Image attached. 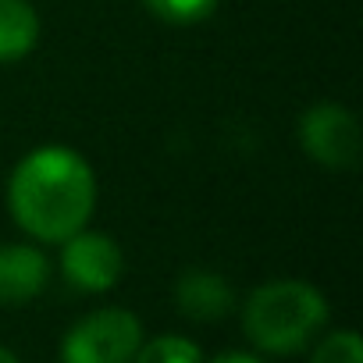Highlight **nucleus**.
I'll return each mask as SVG.
<instances>
[{
  "label": "nucleus",
  "mask_w": 363,
  "mask_h": 363,
  "mask_svg": "<svg viewBox=\"0 0 363 363\" xmlns=\"http://www.w3.org/2000/svg\"><path fill=\"white\" fill-rule=\"evenodd\" d=\"M50 264L43 250L26 246V242H8L0 246V306H22L36 299L47 285Z\"/></svg>",
  "instance_id": "nucleus-7"
},
{
  "label": "nucleus",
  "mask_w": 363,
  "mask_h": 363,
  "mask_svg": "<svg viewBox=\"0 0 363 363\" xmlns=\"http://www.w3.org/2000/svg\"><path fill=\"white\" fill-rule=\"evenodd\" d=\"M328 324V299L296 278L267 281L250 292L242 306V331L250 342L274 356H292L306 349Z\"/></svg>",
  "instance_id": "nucleus-2"
},
{
  "label": "nucleus",
  "mask_w": 363,
  "mask_h": 363,
  "mask_svg": "<svg viewBox=\"0 0 363 363\" xmlns=\"http://www.w3.org/2000/svg\"><path fill=\"white\" fill-rule=\"evenodd\" d=\"M146 11L164 22V26H174V29H186V26H200L207 22L221 0H143Z\"/></svg>",
  "instance_id": "nucleus-9"
},
{
  "label": "nucleus",
  "mask_w": 363,
  "mask_h": 363,
  "mask_svg": "<svg viewBox=\"0 0 363 363\" xmlns=\"http://www.w3.org/2000/svg\"><path fill=\"white\" fill-rule=\"evenodd\" d=\"M303 150L328 171H352L359 164V121L349 107L320 100L299 118Z\"/></svg>",
  "instance_id": "nucleus-4"
},
{
  "label": "nucleus",
  "mask_w": 363,
  "mask_h": 363,
  "mask_svg": "<svg viewBox=\"0 0 363 363\" xmlns=\"http://www.w3.org/2000/svg\"><path fill=\"white\" fill-rule=\"evenodd\" d=\"M310 363H363V342L356 331H331L317 342Z\"/></svg>",
  "instance_id": "nucleus-11"
},
{
  "label": "nucleus",
  "mask_w": 363,
  "mask_h": 363,
  "mask_svg": "<svg viewBox=\"0 0 363 363\" xmlns=\"http://www.w3.org/2000/svg\"><path fill=\"white\" fill-rule=\"evenodd\" d=\"M8 207L22 232L40 242H65L82 232L96 207V178L82 153L40 146L18 160L8 182Z\"/></svg>",
  "instance_id": "nucleus-1"
},
{
  "label": "nucleus",
  "mask_w": 363,
  "mask_h": 363,
  "mask_svg": "<svg viewBox=\"0 0 363 363\" xmlns=\"http://www.w3.org/2000/svg\"><path fill=\"white\" fill-rule=\"evenodd\" d=\"M125 271L121 246L104 232H75L61 242V274L79 292H107Z\"/></svg>",
  "instance_id": "nucleus-5"
},
{
  "label": "nucleus",
  "mask_w": 363,
  "mask_h": 363,
  "mask_svg": "<svg viewBox=\"0 0 363 363\" xmlns=\"http://www.w3.org/2000/svg\"><path fill=\"white\" fill-rule=\"evenodd\" d=\"M0 363H22V359H18V356L8 349V345H0Z\"/></svg>",
  "instance_id": "nucleus-13"
},
{
  "label": "nucleus",
  "mask_w": 363,
  "mask_h": 363,
  "mask_svg": "<svg viewBox=\"0 0 363 363\" xmlns=\"http://www.w3.org/2000/svg\"><path fill=\"white\" fill-rule=\"evenodd\" d=\"M40 43V15L29 0H0V65L22 61Z\"/></svg>",
  "instance_id": "nucleus-8"
},
{
  "label": "nucleus",
  "mask_w": 363,
  "mask_h": 363,
  "mask_svg": "<svg viewBox=\"0 0 363 363\" xmlns=\"http://www.w3.org/2000/svg\"><path fill=\"white\" fill-rule=\"evenodd\" d=\"M174 306L182 317L200 320V324H214L221 317H228L235 310V289L228 285V278L214 274V271H186L174 285Z\"/></svg>",
  "instance_id": "nucleus-6"
},
{
  "label": "nucleus",
  "mask_w": 363,
  "mask_h": 363,
  "mask_svg": "<svg viewBox=\"0 0 363 363\" xmlns=\"http://www.w3.org/2000/svg\"><path fill=\"white\" fill-rule=\"evenodd\" d=\"M143 345V324L121 306L93 310L68 328L61 342V363H132Z\"/></svg>",
  "instance_id": "nucleus-3"
},
{
  "label": "nucleus",
  "mask_w": 363,
  "mask_h": 363,
  "mask_svg": "<svg viewBox=\"0 0 363 363\" xmlns=\"http://www.w3.org/2000/svg\"><path fill=\"white\" fill-rule=\"evenodd\" d=\"M211 363H264V359H257V356H250V352H225V356H218V359H211Z\"/></svg>",
  "instance_id": "nucleus-12"
},
{
  "label": "nucleus",
  "mask_w": 363,
  "mask_h": 363,
  "mask_svg": "<svg viewBox=\"0 0 363 363\" xmlns=\"http://www.w3.org/2000/svg\"><path fill=\"white\" fill-rule=\"evenodd\" d=\"M132 363H203L200 345L186 335H160L135 349Z\"/></svg>",
  "instance_id": "nucleus-10"
}]
</instances>
